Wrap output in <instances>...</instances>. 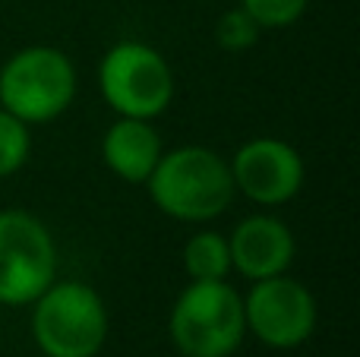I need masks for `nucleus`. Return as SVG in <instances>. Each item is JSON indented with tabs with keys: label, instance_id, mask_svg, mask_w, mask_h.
I'll list each match as a JSON object with an SVG mask.
<instances>
[{
	"label": "nucleus",
	"instance_id": "obj_1",
	"mask_svg": "<svg viewBox=\"0 0 360 357\" xmlns=\"http://www.w3.org/2000/svg\"><path fill=\"white\" fill-rule=\"evenodd\" d=\"M146 190L158 212L186 225L218 219L237 193L228 158L205 145H177L162 152L158 164L146 177Z\"/></svg>",
	"mask_w": 360,
	"mask_h": 357
},
{
	"label": "nucleus",
	"instance_id": "obj_2",
	"mask_svg": "<svg viewBox=\"0 0 360 357\" xmlns=\"http://www.w3.org/2000/svg\"><path fill=\"white\" fill-rule=\"evenodd\" d=\"M32 307V339L44 357H98L108 342V307L86 282H51Z\"/></svg>",
	"mask_w": 360,
	"mask_h": 357
},
{
	"label": "nucleus",
	"instance_id": "obj_3",
	"mask_svg": "<svg viewBox=\"0 0 360 357\" xmlns=\"http://www.w3.org/2000/svg\"><path fill=\"white\" fill-rule=\"evenodd\" d=\"M76 98V67L54 44L13 51L0 67V108L22 124L57 120Z\"/></svg>",
	"mask_w": 360,
	"mask_h": 357
},
{
	"label": "nucleus",
	"instance_id": "obj_4",
	"mask_svg": "<svg viewBox=\"0 0 360 357\" xmlns=\"http://www.w3.org/2000/svg\"><path fill=\"white\" fill-rule=\"evenodd\" d=\"M168 335L184 357H231L247 339L243 294L224 282H190L168 316Z\"/></svg>",
	"mask_w": 360,
	"mask_h": 357
},
{
	"label": "nucleus",
	"instance_id": "obj_5",
	"mask_svg": "<svg viewBox=\"0 0 360 357\" xmlns=\"http://www.w3.org/2000/svg\"><path fill=\"white\" fill-rule=\"evenodd\" d=\"M98 92L117 117L155 120L174 101V73L158 48L127 38L101 57Z\"/></svg>",
	"mask_w": 360,
	"mask_h": 357
},
{
	"label": "nucleus",
	"instance_id": "obj_6",
	"mask_svg": "<svg viewBox=\"0 0 360 357\" xmlns=\"http://www.w3.org/2000/svg\"><path fill=\"white\" fill-rule=\"evenodd\" d=\"M57 278V244L25 209L0 212V304L29 307Z\"/></svg>",
	"mask_w": 360,
	"mask_h": 357
},
{
	"label": "nucleus",
	"instance_id": "obj_7",
	"mask_svg": "<svg viewBox=\"0 0 360 357\" xmlns=\"http://www.w3.org/2000/svg\"><path fill=\"white\" fill-rule=\"evenodd\" d=\"M316 316L319 310L313 291L288 272L253 282L243 297L247 332L278 351L304 345L316 329Z\"/></svg>",
	"mask_w": 360,
	"mask_h": 357
},
{
	"label": "nucleus",
	"instance_id": "obj_8",
	"mask_svg": "<svg viewBox=\"0 0 360 357\" xmlns=\"http://www.w3.org/2000/svg\"><path fill=\"white\" fill-rule=\"evenodd\" d=\"M234 190L256 206H285L304 187V158L291 143L275 136L247 139L231 158Z\"/></svg>",
	"mask_w": 360,
	"mask_h": 357
},
{
	"label": "nucleus",
	"instance_id": "obj_9",
	"mask_svg": "<svg viewBox=\"0 0 360 357\" xmlns=\"http://www.w3.org/2000/svg\"><path fill=\"white\" fill-rule=\"evenodd\" d=\"M228 247H231V272H240L250 282L288 272V266L294 263V253H297L291 228L266 212L247 215L231 231Z\"/></svg>",
	"mask_w": 360,
	"mask_h": 357
},
{
	"label": "nucleus",
	"instance_id": "obj_10",
	"mask_svg": "<svg viewBox=\"0 0 360 357\" xmlns=\"http://www.w3.org/2000/svg\"><path fill=\"white\" fill-rule=\"evenodd\" d=\"M162 152V136L152 126V120L117 117L101 139V158L108 171L127 183H146Z\"/></svg>",
	"mask_w": 360,
	"mask_h": 357
},
{
	"label": "nucleus",
	"instance_id": "obj_11",
	"mask_svg": "<svg viewBox=\"0 0 360 357\" xmlns=\"http://www.w3.org/2000/svg\"><path fill=\"white\" fill-rule=\"evenodd\" d=\"M184 272L190 282H224L231 275V247L218 231H196L184 244Z\"/></svg>",
	"mask_w": 360,
	"mask_h": 357
},
{
	"label": "nucleus",
	"instance_id": "obj_12",
	"mask_svg": "<svg viewBox=\"0 0 360 357\" xmlns=\"http://www.w3.org/2000/svg\"><path fill=\"white\" fill-rule=\"evenodd\" d=\"M32 152V130L19 117L0 108V181L16 174Z\"/></svg>",
	"mask_w": 360,
	"mask_h": 357
},
{
	"label": "nucleus",
	"instance_id": "obj_13",
	"mask_svg": "<svg viewBox=\"0 0 360 357\" xmlns=\"http://www.w3.org/2000/svg\"><path fill=\"white\" fill-rule=\"evenodd\" d=\"M259 22L250 16L243 6H234V10H224L215 22V41L221 51L228 54H240V51H250L256 41H259Z\"/></svg>",
	"mask_w": 360,
	"mask_h": 357
},
{
	"label": "nucleus",
	"instance_id": "obj_14",
	"mask_svg": "<svg viewBox=\"0 0 360 357\" xmlns=\"http://www.w3.org/2000/svg\"><path fill=\"white\" fill-rule=\"evenodd\" d=\"M240 6L259 22V29H288L307 13L310 0H240Z\"/></svg>",
	"mask_w": 360,
	"mask_h": 357
}]
</instances>
